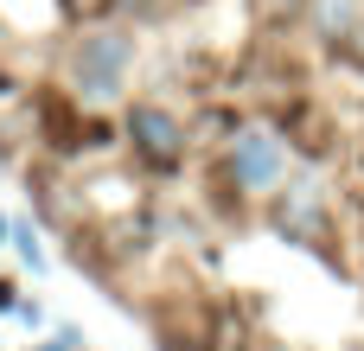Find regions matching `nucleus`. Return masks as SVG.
I'll use <instances>...</instances> for the list:
<instances>
[{"instance_id":"4","label":"nucleus","mask_w":364,"mask_h":351,"mask_svg":"<svg viewBox=\"0 0 364 351\" xmlns=\"http://www.w3.org/2000/svg\"><path fill=\"white\" fill-rule=\"evenodd\" d=\"M275 224H282L288 237L314 243V230H320V192H314V185H288L282 205H275Z\"/></svg>"},{"instance_id":"3","label":"nucleus","mask_w":364,"mask_h":351,"mask_svg":"<svg viewBox=\"0 0 364 351\" xmlns=\"http://www.w3.org/2000/svg\"><path fill=\"white\" fill-rule=\"evenodd\" d=\"M128 128H134V141H141L147 160H160V166L179 160V122H173V115H160V109H134Z\"/></svg>"},{"instance_id":"5","label":"nucleus","mask_w":364,"mask_h":351,"mask_svg":"<svg viewBox=\"0 0 364 351\" xmlns=\"http://www.w3.org/2000/svg\"><path fill=\"white\" fill-rule=\"evenodd\" d=\"M6 237H13V249H19V262H26V269H45V249H38V237H32V224H13Z\"/></svg>"},{"instance_id":"2","label":"nucleus","mask_w":364,"mask_h":351,"mask_svg":"<svg viewBox=\"0 0 364 351\" xmlns=\"http://www.w3.org/2000/svg\"><path fill=\"white\" fill-rule=\"evenodd\" d=\"M122 70H128V38H90V45L77 51V83H83L90 96L115 90Z\"/></svg>"},{"instance_id":"6","label":"nucleus","mask_w":364,"mask_h":351,"mask_svg":"<svg viewBox=\"0 0 364 351\" xmlns=\"http://www.w3.org/2000/svg\"><path fill=\"white\" fill-rule=\"evenodd\" d=\"M0 237H6V224H0Z\"/></svg>"},{"instance_id":"1","label":"nucleus","mask_w":364,"mask_h":351,"mask_svg":"<svg viewBox=\"0 0 364 351\" xmlns=\"http://www.w3.org/2000/svg\"><path fill=\"white\" fill-rule=\"evenodd\" d=\"M230 166H237V185L243 192H269L282 179V141L262 134V128H243L237 147H230Z\"/></svg>"}]
</instances>
